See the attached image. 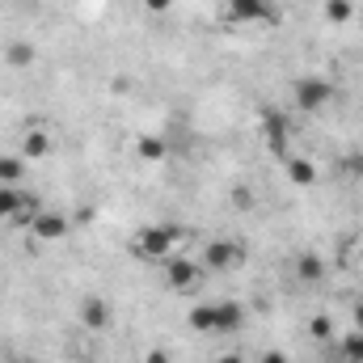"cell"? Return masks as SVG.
Masks as SVG:
<instances>
[{"label":"cell","mask_w":363,"mask_h":363,"mask_svg":"<svg viewBox=\"0 0 363 363\" xmlns=\"http://www.w3.org/2000/svg\"><path fill=\"white\" fill-rule=\"evenodd\" d=\"M338 355L342 363H363V330H347L338 338Z\"/></svg>","instance_id":"14"},{"label":"cell","mask_w":363,"mask_h":363,"mask_svg":"<svg viewBox=\"0 0 363 363\" xmlns=\"http://www.w3.org/2000/svg\"><path fill=\"white\" fill-rule=\"evenodd\" d=\"M34 60V47L30 43H13L9 47V64H30Z\"/></svg>","instance_id":"18"},{"label":"cell","mask_w":363,"mask_h":363,"mask_svg":"<svg viewBox=\"0 0 363 363\" xmlns=\"http://www.w3.org/2000/svg\"><path fill=\"white\" fill-rule=\"evenodd\" d=\"M38 211H43V203H38V199H34L26 186H0V220L30 224Z\"/></svg>","instance_id":"4"},{"label":"cell","mask_w":363,"mask_h":363,"mask_svg":"<svg viewBox=\"0 0 363 363\" xmlns=\"http://www.w3.org/2000/svg\"><path fill=\"white\" fill-rule=\"evenodd\" d=\"M148 363H169V355H165V351H152V355H148Z\"/></svg>","instance_id":"23"},{"label":"cell","mask_w":363,"mask_h":363,"mask_svg":"<svg viewBox=\"0 0 363 363\" xmlns=\"http://www.w3.org/2000/svg\"><path fill=\"white\" fill-rule=\"evenodd\" d=\"M81 321H85L89 330H106V321H110V304L97 300V296H85V300H81Z\"/></svg>","instance_id":"10"},{"label":"cell","mask_w":363,"mask_h":363,"mask_svg":"<svg viewBox=\"0 0 363 363\" xmlns=\"http://www.w3.org/2000/svg\"><path fill=\"white\" fill-rule=\"evenodd\" d=\"M30 233H34L38 241H64V237H68V220H64L60 211H38V216L30 220Z\"/></svg>","instance_id":"7"},{"label":"cell","mask_w":363,"mask_h":363,"mask_svg":"<svg viewBox=\"0 0 363 363\" xmlns=\"http://www.w3.org/2000/svg\"><path fill=\"white\" fill-rule=\"evenodd\" d=\"M321 279H325V262H321L317 254H304V258L296 262V283L313 287V283H321Z\"/></svg>","instance_id":"13"},{"label":"cell","mask_w":363,"mask_h":363,"mask_svg":"<svg viewBox=\"0 0 363 363\" xmlns=\"http://www.w3.org/2000/svg\"><path fill=\"white\" fill-rule=\"evenodd\" d=\"M140 4H144V9H148V13H165V9H169V4H174V0H140Z\"/></svg>","instance_id":"19"},{"label":"cell","mask_w":363,"mask_h":363,"mask_svg":"<svg viewBox=\"0 0 363 363\" xmlns=\"http://www.w3.org/2000/svg\"><path fill=\"white\" fill-rule=\"evenodd\" d=\"M216 363H245V355H237V351H224V355H216Z\"/></svg>","instance_id":"21"},{"label":"cell","mask_w":363,"mask_h":363,"mask_svg":"<svg viewBox=\"0 0 363 363\" xmlns=\"http://www.w3.org/2000/svg\"><path fill=\"white\" fill-rule=\"evenodd\" d=\"M140 157L144 161H161L165 157V140H157V135L152 140H140Z\"/></svg>","instance_id":"17"},{"label":"cell","mask_w":363,"mask_h":363,"mask_svg":"<svg viewBox=\"0 0 363 363\" xmlns=\"http://www.w3.org/2000/svg\"><path fill=\"white\" fill-rule=\"evenodd\" d=\"M13 363H21V359H13Z\"/></svg>","instance_id":"25"},{"label":"cell","mask_w":363,"mask_h":363,"mask_svg":"<svg viewBox=\"0 0 363 363\" xmlns=\"http://www.w3.org/2000/svg\"><path fill=\"white\" fill-rule=\"evenodd\" d=\"M355 13V0H325V17L330 21H351Z\"/></svg>","instance_id":"16"},{"label":"cell","mask_w":363,"mask_h":363,"mask_svg":"<svg viewBox=\"0 0 363 363\" xmlns=\"http://www.w3.org/2000/svg\"><path fill=\"white\" fill-rule=\"evenodd\" d=\"M26 178V157H0V186H21Z\"/></svg>","instance_id":"15"},{"label":"cell","mask_w":363,"mask_h":363,"mask_svg":"<svg viewBox=\"0 0 363 363\" xmlns=\"http://www.w3.org/2000/svg\"><path fill=\"white\" fill-rule=\"evenodd\" d=\"M228 13L233 21H274V4L271 0H228Z\"/></svg>","instance_id":"9"},{"label":"cell","mask_w":363,"mask_h":363,"mask_svg":"<svg viewBox=\"0 0 363 363\" xmlns=\"http://www.w3.org/2000/svg\"><path fill=\"white\" fill-rule=\"evenodd\" d=\"M258 363H287V355H283V351H267Z\"/></svg>","instance_id":"22"},{"label":"cell","mask_w":363,"mask_h":363,"mask_svg":"<svg viewBox=\"0 0 363 363\" xmlns=\"http://www.w3.org/2000/svg\"><path fill=\"white\" fill-rule=\"evenodd\" d=\"M283 169H287V178L296 182V186H317V165L308 157H287Z\"/></svg>","instance_id":"12"},{"label":"cell","mask_w":363,"mask_h":363,"mask_svg":"<svg viewBox=\"0 0 363 363\" xmlns=\"http://www.w3.org/2000/svg\"><path fill=\"white\" fill-rule=\"evenodd\" d=\"M131 254L140 262H169L182 254V233L174 224H148L131 237Z\"/></svg>","instance_id":"2"},{"label":"cell","mask_w":363,"mask_h":363,"mask_svg":"<svg viewBox=\"0 0 363 363\" xmlns=\"http://www.w3.org/2000/svg\"><path fill=\"white\" fill-rule=\"evenodd\" d=\"M262 123H267V140H271V148L287 161V157H291V127H287V118H283L279 110H267Z\"/></svg>","instance_id":"8"},{"label":"cell","mask_w":363,"mask_h":363,"mask_svg":"<svg viewBox=\"0 0 363 363\" xmlns=\"http://www.w3.org/2000/svg\"><path fill=\"white\" fill-rule=\"evenodd\" d=\"M51 152V131L47 127H34L26 140H21V157L26 161H38V157H47Z\"/></svg>","instance_id":"11"},{"label":"cell","mask_w":363,"mask_h":363,"mask_svg":"<svg viewBox=\"0 0 363 363\" xmlns=\"http://www.w3.org/2000/svg\"><path fill=\"white\" fill-rule=\"evenodd\" d=\"M203 262H194V258H169L165 262V283H169V291H199L203 287Z\"/></svg>","instance_id":"5"},{"label":"cell","mask_w":363,"mask_h":363,"mask_svg":"<svg viewBox=\"0 0 363 363\" xmlns=\"http://www.w3.org/2000/svg\"><path fill=\"white\" fill-rule=\"evenodd\" d=\"M237 262H241V250H237V241H211V245L203 250V267H207V271H216V274L233 271Z\"/></svg>","instance_id":"6"},{"label":"cell","mask_w":363,"mask_h":363,"mask_svg":"<svg viewBox=\"0 0 363 363\" xmlns=\"http://www.w3.org/2000/svg\"><path fill=\"white\" fill-rule=\"evenodd\" d=\"M245 325V308L237 300H207L190 308V330L194 334H237Z\"/></svg>","instance_id":"1"},{"label":"cell","mask_w":363,"mask_h":363,"mask_svg":"<svg viewBox=\"0 0 363 363\" xmlns=\"http://www.w3.org/2000/svg\"><path fill=\"white\" fill-rule=\"evenodd\" d=\"M334 97H338L334 81H330V77H317V72L296 77V85H291V106H296L300 114H321Z\"/></svg>","instance_id":"3"},{"label":"cell","mask_w":363,"mask_h":363,"mask_svg":"<svg viewBox=\"0 0 363 363\" xmlns=\"http://www.w3.org/2000/svg\"><path fill=\"white\" fill-rule=\"evenodd\" d=\"M359 267H363V254H359Z\"/></svg>","instance_id":"24"},{"label":"cell","mask_w":363,"mask_h":363,"mask_svg":"<svg viewBox=\"0 0 363 363\" xmlns=\"http://www.w3.org/2000/svg\"><path fill=\"white\" fill-rule=\"evenodd\" d=\"M351 330H363V300L351 308Z\"/></svg>","instance_id":"20"}]
</instances>
